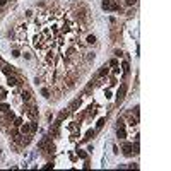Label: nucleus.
Segmentation results:
<instances>
[{
	"mask_svg": "<svg viewBox=\"0 0 171 171\" xmlns=\"http://www.w3.org/2000/svg\"><path fill=\"white\" fill-rule=\"evenodd\" d=\"M125 91H127V86H121V89H120L118 94H116V103L123 101V97H125Z\"/></svg>",
	"mask_w": 171,
	"mask_h": 171,
	"instance_id": "obj_1",
	"label": "nucleus"
},
{
	"mask_svg": "<svg viewBox=\"0 0 171 171\" xmlns=\"http://www.w3.org/2000/svg\"><path fill=\"white\" fill-rule=\"evenodd\" d=\"M21 96H22V101L24 103H29L31 99H33V94H31L29 91H22V94H21Z\"/></svg>",
	"mask_w": 171,
	"mask_h": 171,
	"instance_id": "obj_2",
	"label": "nucleus"
},
{
	"mask_svg": "<svg viewBox=\"0 0 171 171\" xmlns=\"http://www.w3.org/2000/svg\"><path fill=\"white\" fill-rule=\"evenodd\" d=\"M7 84L9 86H17L19 84V80H17V77H14V75L9 74V77H7Z\"/></svg>",
	"mask_w": 171,
	"mask_h": 171,
	"instance_id": "obj_3",
	"label": "nucleus"
},
{
	"mask_svg": "<svg viewBox=\"0 0 171 171\" xmlns=\"http://www.w3.org/2000/svg\"><path fill=\"white\" fill-rule=\"evenodd\" d=\"M19 130H21V133H29L31 132V125L29 123H22V125L19 127Z\"/></svg>",
	"mask_w": 171,
	"mask_h": 171,
	"instance_id": "obj_4",
	"label": "nucleus"
},
{
	"mask_svg": "<svg viewBox=\"0 0 171 171\" xmlns=\"http://www.w3.org/2000/svg\"><path fill=\"white\" fill-rule=\"evenodd\" d=\"M14 70H16V68L12 67V65H7V63H4V72H5V74H12Z\"/></svg>",
	"mask_w": 171,
	"mask_h": 171,
	"instance_id": "obj_5",
	"label": "nucleus"
},
{
	"mask_svg": "<svg viewBox=\"0 0 171 171\" xmlns=\"http://www.w3.org/2000/svg\"><path fill=\"white\" fill-rule=\"evenodd\" d=\"M86 43H87V45H94V43H96V36H94V34H89L87 40H86Z\"/></svg>",
	"mask_w": 171,
	"mask_h": 171,
	"instance_id": "obj_6",
	"label": "nucleus"
},
{
	"mask_svg": "<svg viewBox=\"0 0 171 171\" xmlns=\"http://www.w3.org/2000/svg\"><path fill=\"white\" fill-rule=\"evenodd\" d=\"M109 10H120V4L111 0V4H109Z\"/></svg>",
	"mask_w": 171,
	"mask_h": 171,
	"instance_id": "obj_7",
	"label": "nucleus"
},
{
	"mask_svg": "<svg viewBox=\"0 0 171 171\" xmlns=\"http://www.w3.org/2000/svg\"><path fill=\"white\" fill-rule=\"evenodd\" d=\"M106 74H108V67H106V65H103L101 70L97 72V77H103V75H106Z\"/></svg>",
	"mask_w": 171,
	"mask_h": 171,
	"instance_id": "obj_8",
	"label": "nucleus"
},
{
	"mask_svg": "<svg viewBox=\"0 0 171 171\" xmlns=\"http://www.w3.org/2000/svg\"><path fill=\"white\" fill-rule=\"evenodd\" d=\"M109 4H111V0H103L101 2V7L104 10H109Z\"/></svg>",
	"mask_w": 171,
	"mask_h": 171,
	"instance_id": "obj_9",
	"label": "nucleus"
},
{
	"mask_svg": "<svg viewBox=\"0 0 171 171\" xmlns=\"http://www.w3.org/2000/svg\"><path fill=\"white\" fill-rule=\"evenodd\" d=\"M116 135H118V139H125V137H127V133H125V130H123V128L120 127V128H118V132H116Z\"/></svg>",
	"mask_w": 171,
	"mask_h": 171,
	"instance_id": "obj_10",
	"label": "nucleus"
},
{
	"mask_svg": "<svg viewBox=\"0 0 171 171\" xmlns=\"http://www.w3.org/2000/svg\"><path fill=\"white\" fill-rule=\"evenodd\" d=\"M7 109H10V106H9L7 103H0V111H4V113H5Z\"/></svg>",
	"mask_w": 171,
	"mask_h": 171,
	"instance_id": "obj_11",
	"label": "nucleus"
},
{
	"mask_svg": "<svg viewBox=\"0 0 171 171\" xmlns=\"http://www.w3.org/2000/svg\"><path fill=\"white\" fill-rule=\"evenodd\" d=\"M67 115H68V111H67V109H62V111H60V115H58V120L67 118Z\"/></svg>",
	"mask_w": 171,
	"mask_h": 171,
	"instance_id": "obj_12",
	"label": "nucleus"
},
{
	"mask_svg": "<svg viewBox=\"0 0 171 171\" xmlns=\"http://www.w3.org/2000/svg\"><path fill=\"white\" fill-rule=\"evenodd\" d=\"M87 60H89V62H91V60H94V58H96V53H94V51H89V53H87Z\"/></svg>",
	"mask_w": 171,
	"mask_h": 171,
	"instance_id": "obj_13",
	"label": "nucleus"
},
{
	"mask_svg": "<svg viewBox=\"0 0 171 171\" xmlns=\"http://www.w3.org/2000/svg\"><path fill=\"white\" fill-rule=\"evenodd\" d=\"M41 96L43 97H50V91H48V89H41Z\"/></svg>",
	"mask_w": 171,
	"mask_h": 171,
	"instance_id": "obj_14",
	"label": "nucleus"
},
{
	"mask_svg": "<svg viewBox=\"0 0 171 171\" xmlns=\"http://www.w3.org/2000/svg\"><path fill=\"white\" fill-rule=\"evenodd\" d=\"M12 57L19 58V57H21V51H19V50H12Z\"/></svg>",
	"mask_w": 171,
	"mask_h": 171,
	"instance_id": "obj_15",
	"label": "nucleus"
},
{
	"mask_svg": "<svg viewBox=\"0 0 171 171\" xmlns=\"http://www.w3.org/2000/svg\"><path fill=\"white\" fill-rule=\"evenodd\" d=\"M109 65H111V67H118V60H116V58L109 60Z\"/></svg>",
	"mask_w": 171,
	"mask_h": 171,
	"instance_id": "obj_16",
	"label": "nucleus"
},
{
	"mask_svg": "<svg viewBox=\"0 0 171 171\" xmlns=\"http://www.w3.org/2000/svg\"><path fill=\"white\" fill-rule=\"evenodd\" d=\"M21 125H22V120H21V118H17L16 121H14V127H17V128H19Z\"/></svg>",
	"mask_w": 171,
	"mask_h": 171,
	"instance_id": "obj_17",
	"label": "nucleus"
},
{
	"mask_svg": "<svg viewBox=\"0 0 171 171\" xmlns=\"http://www.w3.org/2000/svg\"><path fill=\"white\" fill-rule=\"evenodd\" d=\"M94 133H96L94 130H89L87 133H86V139H91V137H94Z\"/></svg>",
	"mask_w": 171,
	"mask_h": 171,
	"instance_id": "obj_18",
	"label": "nucleus"
},
{
	"mask_svg": "<svg viewBox=\"0 0 171 171\" xmlns=\"http://www.w3.org/2000/svg\"><path fill=\"white\" fill-rule=\"evenodd\" d=\"M128 70H130V68H128V62H123V72L128 74Z\"/></svg>",
	"mask_w": 171,
	"mask_h": 171,
	"instance_id": "obj_19",
	"label": "nucleus"
},
{
	"mask_svg": "<svg viewBox=\"0 0 171 171\" xmlns=\"http://www.w3.org/2000/svg\"><path fill=\"white\" fill-rule=\"evenodd\" d=\"M36 130H38V123L33 121V123H31V132H36Z\"/></svg>",
	"mask_w": 171,
	"mask_h": 171,
	"instance_id": "obj_20",
	"label": "nucleus"
},
{
	"mask_svg": "<svg viewBox=\"0 0 171 171\" xmlns=\"http://www.w3.org/2000/svg\"><path fill=\"white\" fill-rule=\"evenodd\" d=\"M79 157H80V159H86V157H87V154H86L84 151H79Z\"/></svg>",
	"mask_w": 171,
	"mask_h": 171,
	"instance_id": "obj_21",
	"label": "nucleus"
},
{
	"mask_svg": "<svg viewBox=\"0 0 171 171\" xmlns=\"http://www.w3.org/2000/svg\"><path fill=\"white\" fill-rule=\"evenodd\" d=\"M103 125H104V118H101V120H99V121L96 123V127H97V128H101Z\"/></svg>",
	"mask_w": 171,
	"mask_h": 171,
	"instance_id": "obj_22",
	"label": "nucleus"
},
{
	"mask_svg": "<svg viewBox=\"0 0 171 171\" xmlns=\"http://www.w3.org/2000/svg\"><path fill=\"white\" fill-rule=\"evenodd\" d=\"M121 55H123V51H121V50H115V57H121Z\"/></svg>",
	"mask_w": 171,
	"mask_h": 171,
	"instance_id": "obj_23",
	"label": "nucleus"
},
{
	"mask_svg": "<svg viewBox=\"0 0 171 171\" xmlns=\"http://www.w3.org/2000/svg\"><path fill=\"white\" fill-rule=\"evenodd\" d=\"M14 36H16V34H14L12 29H10V31H7V38H14Z\"/></svg>",
	"mask_w": 171,
	"mask_h": 171,
	"instance_id": "obj_24",
	"label": "nucleus"
},
{
	"mask_svg": "<svg viewBox=\"0 0 171 171\" xmlns=\"http://www.w3.org/2000/svg\"><path fill=\"white\" fill-rule=\"evenodd\" d=\"M34 84L40 86V84H41V77H34Z\"/></svg>",
	"mask_w": 171,
	"mask_h": 171,
	"instance_id": "obj_25",
	"label": "nucleus"
},
{
	"mask_svg": "<svg viewBox=\"0 0 171 171\" xmlns=\"http://www.w3.org/2000/svg\"><path fill=\"white\" fill-rule=\"evenodd\" d=\"M24 55V58H26V60H29V58H31V53H28V51H26V53H22Z\"/></svg>",
	"mask_w": 171,
	"mask_h": 171,
	"instance_id": "obj_26",
	"label": "nucleus"
},
{
	"mask_svg": "<svg viewBox=\"0 0 171 171\" xmlns=\"http://www.w3.org/2000/svg\"><path fill=\"white\" fill-rule=\"evenodd\" d=\"M135 2H137V0H127V5H133Z\"/></svg>",
	"mask_w": 171,
	"mask_h": 171,
	"instance_id": "obj_27",
	"label": "nucleus"
},
{
	"mask_svg": "<svg viewBox=\"0 0 171 171\" xmlns=\"http://www.w3.org/2000/svg\"><path fill=\"white\" fill-rule=\"evenodd\" d=\"M26 17H33V10H26Z\"/></svg>",
	"mask_w": 171,
	"mask_h": 171,
	"instance_id": "obj_28",
	"label": "nucleus"
},
{
	"mask_svg": "<svg viewBox=\"0 0 171 171\" xmlns=\"http://www.w3.org/2000/svg\"><path fill=\"white\" fill-rule=\"evenodd\" d=\"M7 2H9V0H0V7H4L7 4Z\"/></svg>",
	"mask_w": 171,
	"mask_h": 171,
	"instance_id": "obj_29",
	"label": "nucleus"
}]
</instances>
